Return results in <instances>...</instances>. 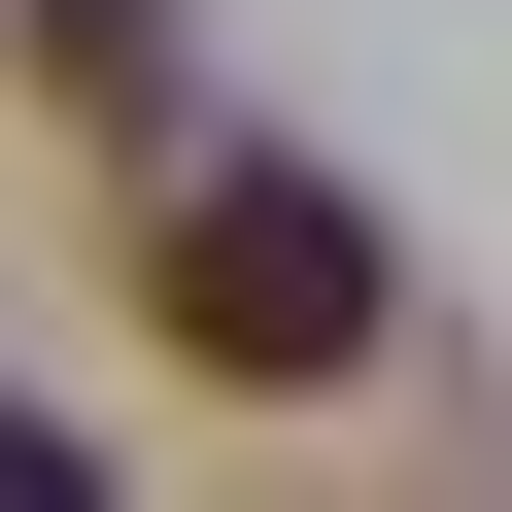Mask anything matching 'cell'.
<instances>
[{
  "mask_svg": "<svg viewBox=\"0 0 512 512\" xmlns=\"http://www.w3.org/2000/svg\"><path fill=\"white\" fill-rule=\"evenodd\" d=\"M137 308H171V376L308 410V376H376V308H410V274H376V205H342V171H239V137H205V171L137 205Z\"/></svg>",
  "mask_w": 512,
  "mask_h": 512,
  "instance_id": "1",
  "label": "cell"
},
{
  "mask_svg": "<svg viewBox=\"0 0 512 512\" xmlns=\"http://www.w3.org/2000/svg\"><path fill=\"white\" fill-rule=\"evenodd\" d=\"M35 35V103H103V137H171V0H0Z\"/></svg>",
  "mask_w": 512,
  "mask_h": 512,
  "instance_id": "2",
  "label": "cell"
}]
</instances>
